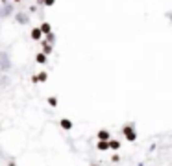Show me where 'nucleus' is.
<instances>
[{"label": "nucleus", "instance_id": "1", "mask_svg": "<svg viewBox=\"0 0 172 166\" xmlns=\"http://www.w3.org/2000/svg\"><path fill=\"white\" fill-rule=\"evenodd\" d=\"M41 37H43V32H41V28H34V30H32V39H34V41H39Z\"/></svg>", "mask_w": 172, "mask_h": 166}, {"label": "nucleus", "instance_id": "2", "mask_svg": "<svg viewBox=\"0 0 172 166\" xmlns=\"http://www.w3.org/2000/svg\"><path fill=\"white\" fill-rule=\"evenodd\" d=\"M124 135H126L130 140H135V133H133V129H132V127H126V129H124Z\"/></svg>", "mask_w": 172, "mask_h": 166}, {"label": "nucleus", "instance_id": "3", "mask_svg": "<svg viewBox=\"0 0 172 166\" xmlns=\"http://www.w3.org/2000/svg\"><path fill=\"white\" fill-rule=\"evenodd\" d=\"M41 32H43V33H50V32H52V28H50V24H48V22H44V24H41Z\"/></svg>", "mask_w": 172, "mask_h": 166}, {"label": "nucleus", "instance_id": "4", "mask_svg": "<svg viewBox=\"0 0 172 166\" xmlns=\"http://www.w3.org/2000/svg\"><path fill=\"white\" fill-rule=\"evenodd\" d=\"M61 125H63L65 129H70V127H72V124H70L69 120H63V122H61Z\"/></svg>", "mask_w": 172, "mask_h": 166}, {"label": "nucleus", "instance_id": "5", "mask_svg": "<svg viewBox=\"0 0 172 166\" xmlns=\"http://www.w3.org/2000/svg\"><path fill=\"white\" fill-rule=\"evenodd\" d=\"M37 61H39V63H44V61H46V57H44V54H39V56H37Z\"/></svg>", "mask_w": 172, "mask_h": 166}, {"label": "nucleus", "instance_id": "6", "mask_svg": "<svg viewBox=\"0 0 172 166\" xmlns=\"http://www.w3.org/2000/svg\"><path fill=\"white\" fill-rule=\"evenodd\" d=\"M98 148L100 149H106V148H109V144L107 142H98Z\"/></svg>", "mask_w": 172, "mask_h": 166}, {"label": "nucleus", "instance_id": "7", "mask_svg": "<svg viewBox=\"0 0 172 166\" xmlns=\"http://www.w3.org/2000/svg\"><path fill=\"white\" fill-rule=\"evenodd\" d=\"M56 0H44V6H54Z\"/></svg>", "mask_w": 172, "mask_h": 166}, {"label": "nucleus", "instance_id": "8", "mask_svg": "<svg viewBox=\"0 0 172 166\" xmlns=\"http://www.w3.org/2000/svg\"><path fill=\"white\" fill-rule=\"evenodd\" d=\"M109 146H111V148H115V149H117V148H118V146H120V144H118V142H109Z\"/></svg>", "mask_w": 172, "mask_h": 166}, {"label": "nucleus", "instance_id": "9", "mask_svg": "<svg viewBox=\"0 0 172 166\" xmlns=\"http://www.w3.org/2000/svg\"><path fill=\"white\" fill-rule=\"evenodd\" d=\"M37 2H39V4H44V0H37Z\"/></svg>", "mask_w": 172, "mask_h": 166}, {"label": "nucleus", "instance_id": "10", "mask_svg": "<svg viewBox=\"0 0 172 166\" xmlns=\"http://www.w3.org/2000/svg\"><path fill=\"white\" fill-rule=\"evenodd\" d=\"M15 2H22V0H15Z\"/></svg>", "mask_w": 172, "mask_h": 166}, {"label": "nucleus", "instance_id": "11", "mask_svg": "<svg viewBox=\"0 0 172 166\" xmlns=\"http://www.w3.org/2000/svg\"><path fill=\"white\" fill-rule=\"evenodd\" d=\"M2 2H6V0H2Z\"/></svg>", "mask_w": 172, "mask_h": 166}]
</instances>
